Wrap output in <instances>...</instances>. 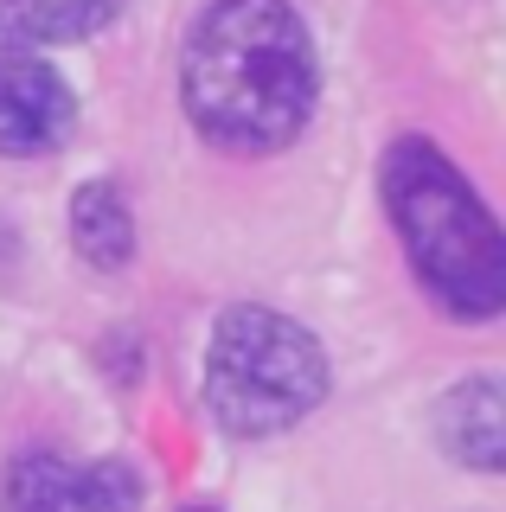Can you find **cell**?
Masks as SVG:
<instances>
[{"label":"cell","instance_id":"obj_7","mask_svg":"<svg viewBox=\"0 0 506 512\" xmlns=\"http://www.w3.org/2000/svg\"><path fill=\"white\" fill-rule=\"evenodd\" d=\"M122 0H0V39L7 45H71L103 32Z\"/></svg>","mask_w":506,"mask_h":512},{"label":"cell","instance_id":"obj_8","mask_svg":"<svg viewBox=\"0 0 506 512\" xmlns=\"http://www.w3.org/2000/svg\"><path fill=\"white\" fill-rule=\"evenodd\" d=\"M71 244L97 269H122L135 256V218H129V199H122L116 180L77 186V199H71Z\"/></svg>","mask_w":506,"mask_h":512},{"label":"cell","instance_id":"obj_6","mask_svg":"<svg viewBox=\"0 0 506 512\" xmlns=\"http://www.w3.org/2000/svg\"><path fill=\"white\" fill-rule=\"evenodd\" d=\"M436 442L474 474H506V378H462L436 404Z\"/></svg>","mask_w":506,"mask_h":512},{"label":"cell","instance_id":"obj_4","mask_svg":"<svg viewBox=\"0 0 506 512\" xmlns=\"http://www.w3.org/2000/svg\"><path fill=\"white\" fill-rule=\"evenodd\" d=\"M0 512H141V474L129 461H65L39 448L7 468Z\"/></svg>","mask_w":506,"mask_h":512},{"label":"cell","instance_id":"obj_1","mask_svg":"<svg viewBox=\"0 0 506 512\" xmlns=\"http://www.w3.org/2000/svg\"><path fill=\"white\" fill-rule=\"evenodd\" d=\"M314 39L289 0H212L180 58V103L225 154H276L314 116Z\"/></svg>","mask_w":506,"mask_h":512},{"label":"cell","instance_id":"obj_3","mask_svg":"<svg viewBox=\"0 0 506 512\" xmlns=\"http://www.w3.org/2000/svg\"><path fill=\"white\" fill-rule=\"evenodd\" d=\"M327 397V352L276 308H225L205 352V404L231 436H276Z\"/></svg>","mask_w":506,"mask_h":512},{"label":"cell","instance_id":"obj_2","mask_svg":"<svg viewBox=\"0 0 506 512\" xmlns=\"http://www.w3.org/2000/svg\"><path fill=\"white\" fill-rule=\"evenodd\" d=\"M385 212L423 295L455 320L506 314V231L436 141L404 135L385 148Z\"/></svg>","mask_w":506,"mask_h":512},{"label":"cell","instance_id":"obj_5","mask_svg":"<svg viewBox=\"0 0 506 512\" xmlns=\"http://www.w3.org/2000/svg\"><path fill=\"white\" fill-rule=\"evenodd\" d=\"M77 122V96L39 52L0 45V154H52Z\"/></svg>","mask_w":506,"mask_h":512}]
</instances>
